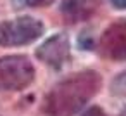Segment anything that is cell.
<instances>
[{"mask_svg":"<svg viewBox=\"0 0 126 116\" xmlns=\"http://www.w3.org/2000/svg\"><path fill=\"white\" fill-rule=\"evenodd\" d=\"M100 85V76L93 71L78 73L55 85L45 99L43 111L48 116H71L92 99Z\"/></svg>","mask_w":126,"mask_h":116,"instance_id":"6da1fadb","label":"cell"},{"mask_svg":"<svg viewBox=\"0 0 126 116\" xmlns=\"http://www.w3.org/2000/svg\"><path fill=\"white\" fill-rule=\"evenodd\" d=\"M45 31L40 19L31 16H21L16 19H7L0 23V45L2 47H19L38 40Z\"/></svg>","mask_w":126,"mask_h":116,"instance_id":"7a4b0ae2","label":"cell"},{"mask_svg":"<svg viewBox=\"0 0 126 116\" xmlns=\"http://www.w3.org/2000/svg\"><path fill=\"white\" fill-rule=\"evenodd\" d=\"M35 78V68L26 56L0 57V92L26 88Z\"/></svg>","mask_w":126,"mask_h":116,"instance_id":"3957f363","label":"cell"},{"mask_svg":"<svg viewBox=\"0 0 126 116\" xmlns=\"http://www.w3.org/2000/svg\"><path fill=\"white\" fill-rule=\"evenodd\" d=\"M71 56V43L66 33H55L50 38H47L38 49H36V57L45 62L50 68H62Z\"/></svg>","mask_w":126,"mask_h":116,"instance_id":"277c9868","label":"cell"},{"mask_svg":"<svg viewBox=\"0 0 126 116\" xmlns=\"http://www.w3.org/2000/svg\"><path fill=\"white\" fill-rule=\"evenodd\" d=\"M100 50L107 57L126 59V19H119L104 31L100 38Z\"/></svg>","mask_w":126,"mask_h":116,"instance_id":"5b68a950","label":"cell"},{"mask_svg":"<svg viewBox=\"0 0 126 116\" xmlns=\"http://www.w3.org/2000/svg\"><path fill=\"white\" fill-rule=\"evenodd\" d=\"M98 7H100V0H64L61 11L66 21L74 24V23L88 21L97 12Z\"/></svg>","mask_w":126,"mask_h":116,"instance_id":"8992f818","label":"cell"},{"mask_svg":"<svg viewBox=\"0 0 126 116\" xmlns=\"http://www.w3.org/2000/svg\"><path fill=\"white\" fill-rule=\"evenodd\" d=\"M19 7H31V9H42L54 4V0H14Z\"/></svg>","mask_w":126,"mask_h":116,"instance_id":"52a82bcc","label":"cell"},{"mask_svg":"<svg viewBox=\"0 0 126 116\" xmlns=\"http://www.w3.org/2000/svg\"><path fill=\"white\" fill-rule=\"evenodd\" d=\"M112 94H117V95H126V71L121 73L116 81H112Z\"/></svg>","mask_w":126,"mask_h":116,"instance_id":"ba28073f","label":"cell"},{"mask_svg":"<svg viewBox=\"0 0 126 116\" xmlns=\"http://www.w3.org/2000/svg\"><path fill=\"white\" fill-rule=\"evenodd\" d=\"M83 116H107L105 114V111L104 109H100V107H90V109H86V113L83 114Z\"/></svg>","mask_w":126,"mask_h":116,"instance_id":"9c48e42d","label":"cell"},{"mask_svg":"<svg viewBox=\"0 0 126 116\" xmlns=\"http://www.w3.org/2000/svg\"><path fill=\"white\" fill-rule=\"evenodd\" d=\"M110 4L117 11H126V0H110Z\"/></svg>","mask_w":126,"mask_h":116,"instance_id":"30bf717a","label":"cell"}]
</instances>
